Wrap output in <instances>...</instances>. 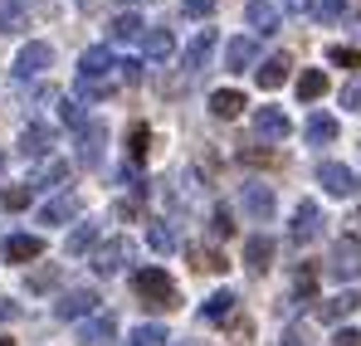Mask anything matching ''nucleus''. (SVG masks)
Returning <instances> with one entry per match:
<instances>
[{
  "label": "nucleus",
  "instance_id": "1",
  "mask_svg": "<svg viewBox=\"0 0 361 346\" xmlns=\"http://www.w3.org/2000/svg\"><path fill=\"white\" fill-rule=\"evenodd\" d=\"M122 73H118V58L108 54V49H88V54L78 58V98H88V103H108L113 93H118Z\"/></svg>",
  "mask_w": 361,
  "mask_h": 346
},
{
  "label": "nucleus",
  "instance_id": "2",
  "mask_svg": "<svg viewBox=\"0 0 361 346\" xmlns=\"http://www.w3.org/2000/svg\"><path fill=\"white\" fill-rule=\"evenodd\" d=\"M132 288H137V297H142L147 307H157V312H171L180 302V292H176V283L166 278V268H137V273H132Z\"/></svg>",
  "mask_w": 361,
  "mask_h": 346
},
{
  "label": "nucleus",
  "instance_id": "3",
  "mask_svg": "<svg viewBox=\"0 0 361 346\" xmlns=\"http://www.w3.org/2000/svg\"><path fill=\"white\" fill-rule=\"evenodd\" d=\"M327 273L342 278V283L361 278V239H337V244H332V254H327Z\"/></svg>",
  "mask_w": 361,
  "mask_h": 346
},
{
  "label": "nucleus",
  "instance_id": "4",
  "mask_svg": "<svg viewBox=\"0 0 361 346\" xmlns=\"http://www.w3.org/2000/svg\"><path fill=\"white\" fill-rule=\"evenodd\" d=\"M49 63H54V49L44 44V39H30L20 54H15V78L25 83V78H39V73H49Z\"/></svg>",
  "mask_w": 361,
  "mask_h": 346
},
{
  "label": "nucleus",
  "instance_id": "5",
  "mask_svg": "<svg viewBox=\"0 0 361 346\" xmlns=\"http://www.w3.org/2000/svg\"><path fill=\"white\" fill-rule=\"evenodd\" d=\"M317 180H322V190H327V195H337V200H352V195H357V171H352V166H342V161H322V166H317Z\"/></svg>",
  "mask_w": 361,
  "mask_h": 346
},
{
  "label": "nucleus",
  "instance_id": "6",
  "mask_svg": "<svg viewBox=\"0 0 361 346\" xmlns=\"http://www.w3.org/2000/svg\"><path fill=\"white\" fill-rule=\"evenodd\" d=\"M240 205L249 220H274V190L259 185V180H244L240 185Z\"/></svg>",
  "mask_w": 361,
  "mask_h": 346
},
{
  "label": "nucleus",
  "instance_id": "7",
  "mask_svg": "<svg viewBox=\"0 0 361 346\" xmlns=\"http://www.w3.org/2000/svg\"><path fill=\"white\" fill-rule=\"evenodd\" d=\"M244 20H249L254 35H274V30L283 25V10H279L274 0H244Z\"/></svg>",
  "mask_w": 361,
  "mask_h": 346
},
{
  "label": "nucleus",
  "instance_id": "8",
  "mask_svg": "<svg viewBox=\"0 0 361 346\" xmlns=\"http://www.w3.org/2000/svg\"><path fill=\"white\" fill-rule=\"evenodd\" d=\"M322 234V210H317V200H302L298 210H293V230H288V239L293 244H312Z\"/></svg>",
  "mask_w": 361,
  "mask_h": 346
},
{
  "label": "nucleus",
  "instance_id": "9",
  "mask_svg": "<svg viewBox=\"0 0 361 346\" xmlns=\"http://www.w3.org/2000/svg\"><path fill=\"white\" fill-rule=\"evenodd\" d=\"M103 142H108V127L103 122H83L78 127V161L83 166H98L103 161Z\"/></svg>",
  "mask_w": 361,
  "mask_h": 346
},
{
  "label": "nucleus",
  "instance_id": "10",
  "mask_svg": "<svg viewBox=\"0 0 361 346\" xmlns=\"http://www.w3.org/2000/svg\"><path fill=\"white\" fill-rule=\"evenodd\" d=\"M254 132L264 137V142H283L288 132H293V122L283 108H254Z\"/></svg>",
  "mask_w": 361,
  "mask_h": 346
},
{
  "label": "nucleus",
  "instance_id": "11",
  "mask_svg": "<svg viewBox=\"0 0 361 346\" xmlns=\"http://www.w3.org/2000/svg\"><path fill=\"white\" fill-rule=\"evenodd\" d=\"M127 259H132V239H127V234H118V239L98 244V254H93V268H98V273H118Z\"/></svg>",
  "mask_w": 361,
  "mask_h": 346
},
{
  "label": "nucleus",
  "instance_id": "12",
  "mask_svg": "<svg viewBox=\"0 0 361 346\" xmlns=\"http://www.w3.org/2000/svg\"><path fill=\"white\" fill-rule=\"evenodd\" d=\"M210 54H215V30L205 25V30H195V39H190V44H185V54H180L185 73H200V68L210 63Z\"/></svg>",
  "mask_w": 361,
  "mask_h": 346
},
{
  "label": "nucleus",
  "instance_id": "13",
  "mask_svg": "<svg viewBox=\"0 0 361 346\" xmlns=\"http://www.w3.org/2000/svg\"><path fill=\"white\" fill-rule=\"evenodd\" d=\"M44 254V239L39 234H10L5 239V264H35Z\"/></svg>",
  "mask_w": 361,
  "mask_h": 346
},
{
  "label": "nucleus",
  "instance_id": "14",
  "mask_svg": "<svg viewBox=\"0 0 361 346\" xmlns=\"http://www.w3.org/2000/svg\"><path fill=\"white\" fill-rule=\"evenodd\" d=\"M113 337H118V317L113 312H93L83 322V346H108Z\"/></svg>",
  "mask_w": 361,
  "mask_h": 346
},
{
  "label": "nucleus",
  "instance_id": "15",
  "mask_svg": "<svg viewBox=\"0 0 361 346\" xmlns=\"http://www.w3.org/2000/svg\"><path fill=\"white\" fill-rule=\"evenodd\" d=\"M73 215H78V195H73V190H63V195H54V200L39 205V225H63V220H73Z\"/></svg>",
  "mask_w": 361,
  "mask_h": 346
},
{
  "label": "nucleus",
  "instance_id": "16",
  "mask_svg": "<svg viewBox=\"0 0 361 346\" xmlns=\"http://www.w3.org/2000/svg\"><path fill=\"white\" fill-rule=\"evenodd\" d=\"M20 152H25V156H49V152H54V132H49L44 122H30V127L20 132Z\"/></svg>",
  "mask_w": 361,
  "mask_h": 346
},
{
  "label": "nucleus",
  "instance_id": "17",
  "mask_svg": "<svg viewBox=\"0 0 361 346\" xmlns=\"http://www.w3.org/2000/svg\"><path fill=\"white\" fill-rule=\"evenodd\" d=\"M63 180H68V161L49 156V161H39V166H35V175H30V190H54V185H63Z\"/></svg>",
  "mask_w": 361,
  "mask_h": 346
},
{
  "label": "nucleus",
  "instance_id": "18",
  "mask_svg": "<svg viewBox=\"0 0 361 346\" xmlns=\"http://www.w3.org/2000/svg\"><path fill=\"white\" fill-rule=\"evenodd\" d=\"M142 44H147V58H157V63H166V58L176 54V35H171L166 25H152V30L142 35Z\"/></svg>",
  "mask_w": 361,
  "mask_h": 346
},
{
  "label": "nucleus",
  "instance_id": "19",
  "mask_svg": "<svg viewBox=\"0 0 361 346\" xmlns=\"http://www.w3.org/2000/svg\"><path fill=\"white\" fill-rule=\"evenodd\" d=\"M54 312H59L63 322H68V317H83V322H88V317L98 312V292H88V288L68 292V297H63V302H59V307H54Z\"/></svg>",
  "mask_w": 361,
  "mask_h": 346
},
{
  "label": "nucleus",
  "instance_id": "20",
  "mask_svg": "<svg viewBox=\"0 0 361 346\" xmlns=\"http://www.w3.org/2000/svg\"><path fill=\"white\" fill-rule=\"evenodd\" d=\"M244 264H249L254 273H264V268L274 264V239H269V234H249V239H244Z\"/></svg>",
  "mask_w": 361,
  "mask_h": 346
},
{
  "label": "nucleus",
  "instance_id": "21",
  "mask_svg": "<svg viewBox=\"0 0 361 346\" xmlns=\"http://www.w3.org/2000/svg\"><path fill=\"white\" fill-rule=\"evenodd\" d=\"M254 58H259V44H254V39H244V35H235V39L225 44V68H230V73H244Z\"/></svg>",
  "mask_w": 361,
  "mask_h": 346
},
{
  "label": "nucleus",
  "instance_id": "22",
  "mask_svg": "<svg viewBox=\"0 0 361 346\" xmlns=\"http://www.w3.org/2000/svg\"><path fill=\"white\" fill-rule=\"evenodd\" d=\"M288 283H293V307L312 302V297H317V268H312V264H298Z\"/></svg>",
  "mask_w": 361,
  "mask_h": 346
},
{
  "label": "nucleus",
  "instance_id": "23",
  "mask_svg": "<svg viewBox=\"0 0 361 346\" xmlns=\"http://www.w3.org/2000/svg\"><path fill=\"white\" fill-rule=\"evenodd\" d=\"M30 30V10L20 0H0V35H25Z\"/></svg>",
  "mask_w": 361,
  "mask_h": 346
},
{
  "label": "nucleus",
  "instance_id": "24",
  "mask_svg": "<svg viewBox=\"0 0 361 346\" xmlns=\"http://www.w3.org/2000/svg\"><path fill=\"white\" fill-rule=\"evenodd\" d=\"M249 103H244V93H235V88H220V93H210V113L220 117V122H230V117H240Z\"/></svg>",
  "mask_w": 361,
  "mask_h": 346
},
{
  "label": "nucleus",
  "instance_id": "25",
  "mask_svg": "<svg viewBox=\"0 0 361 346\" xmlns=\"http://www.w3.org/2000/svg\"><path fill=\"white\" fill-rule=\"evenodd\" d=\"M302 132H307L312 147H327V142H337V117H332V113H312Z\"/></svg>",
  "mask_w": 361,
  "mask_h": 346
},
{
  "label": "nucleus",
  "instance_id": "26",
  "mask_svg": "<svg viewBox=\"0 0 361 346\" xmlns=\"http://www.w3.org/2000/svg\"><path fill=\"white\" fill-rule=\"evenodd\" d=\"M230 312H235V292H230V288L210 292V297L200 302V317H205V322H225Z\"/></svg>",
  "mask_w": 361,
  "mask_h": 346
},
{
  "label": "nucleus",
  "instance_id": "27",
  "mask_svg": "<svg viewBox=\"0 0 361 346\" xmlns=\"http://www.w3.org/2000/svg\"><path fill=\"white\" fill-rule=\"evenodd\" d=\"M357 307H361L357 292H337V297H327V302H322L317 312H322V322H342V317H352Z\"/></svg>",
  "mask_w": 361,
  "mask_h": 346
},
{
  "label": "nucleus",
  "instance_id": "28",
  "mask_svg": "<svg viewBox=\"0 0 361 346\" xmlns=\"http://www.w3.org/2000/svg\"><path fill=\"white\" fill-rule=\"evenodd\" d=\"M108 35H113V39H122V44H127V39H142V35H147V30H142V15H137V10H122V15H113Z\"/></svg>",
  "mask_w": 361,
  "mask_h": 346
},
{
  "label": "nucleus",
  "instance_id": "29",
  "mask_svg": "<svg viewBox=\"0 0 361 346\" xmlns=\"http://www.w3.org/2000/svg\"><path fill=\"white\" fill-rule=\"evenodd\" d=\"M288 68H293V58H288V54L264 58V68H259V83H264V88H279V83L288 78Z\"/></svg>",
  "mask_w": 361,
  "mask_h": 346
},
{
  "label": "nucleus",
  "instance_id": "30",
  "mask_svg": "<svg viewBox=\"0 0 361 346\" xmlns=\"http://www.w3.org/2000/svg\"><path fill=\"white\" fill-rule=\"evenodd\" d=\"M322 88H327L322 68H307V73H298V98H302V103H317V98H322Z\"/></svg>",
  "mask_w": 361,
  "mask_h": 346
},
{
  "label": "nucleus",
  "instance_id": "31",
  "mask_svg": "<svg viewBox=\"0 0 361 346\" xmlns=\"http://www.w3.org/2000/svg\"><path fill=\"white\" fill-rule=\"evenodd\" d=\"M93 244H98V225L88 220V225H78V230L68 234V244H63V249H68V254H88Z\"/></svg>",
  "mask_w": 361,
  "mask_h": 346
},
{
  "label": "nucleus",
  "instance_id": "32",
  "mask_svg": "<svg viewBox=\"0 0 361 346\" xmlns=\"http://www.w3.org/2000/svg\"><path fill=\"white\" fill-rule=\"evenodd\" d=\"M190 268H200V273H225L230 264H225L215 249H190Z\"/></svg>",
  "mask_w": 361,
  "mask_h": 346
},
{
  "label": "nucleus",
  "instance_id": "33",
  "mask_svg": "<svg viewBox=\"0 0 361 346\" xmlns=\"http://www.w3.org/2000/svg\"><path fill=\"white\" fill-rule=\"evenodd\" d=\"M30 205V185H5L0 190V210L5 215H15V210H25Z\"/></svg>",
  "mask_w": 361,
  "mask_h": 346
},
{
  "label": "nucleus",
  "instance_id": "34",
  "mask_svg": "<svg viewBox=\"0 0 361 346\" xmlns=\"http://www.w3.org/2000/svg\"><path fill=\"white\" fill-rule=\"evenodd\" d=\"M166 342H171V337H166V327H152V322H147V327H137V332L127 337V346H166Z\"/></svg>",
  "mask_w": 361,
  "mask_h": 346
},
{
  "label": "nucleus",
  "instance_id": "35",
  "mask_svg": "<svg viewBox=\"0 0 361 346\" xmlns=\"http://www.w3.org/2000/svg\"><path fill=\"white\" fill-rule=\"evenodd\" d=\"M147 142H152V132H147V122H137V127H132V137H127V156H132V166L147 156Z\"/></svg>",
  "mask_w": 361,
  "mask_h": 346
},
{
  "label": "nucleus",
  "instance_id": "36",
  "mask_svg": "<svg viewBox=\"0 0 361 346\" xmlns=\"http://www.w3.org/2000/svg\"><path fill=\"white\" fill-rule=\"evenodd\" d=\"M147 244H152L157 254H171V249H176V230H171V225H152Z\"/></svg>",
  "mask_w": 361,
  "mask_h": 346
},
{
  "label": "nucleus",
  "instance_id": "37",
  "mask_svg": "<svg viewBox=\"0 0 361 346\" xmlns=\"http://www.w3.org/2000/svg\"><path fill=\"white\" fill-rule=\"evenodd\" d=\"M59 117L78 132V127H83V103H78V98H59Z\"/></svg>",
  "mask_w": 361,
  "mask_h": 346
},
{
  "label": "nucleus",
  "instance_id": "38",
  "mask_svg": "<svg viewBox=\"0 0 361 346\" xmlns=\"http://www.w3.org/2000/svg\"><path fill=\"white\" fill-rule=\"evenodd\" d=\"M327 58H332V63H342V68H361V49H347V44H332Z\"/></svg>",
  "mask_w": 361,
  "mask_h": 346
},
{
  "label": "nucleus",
  "instance_id": "39",
  "mask_svg": "<svg viewBox=\"0 0 361 346\" xmlns=\"http://www.w3.org/2000/svg\"><path fill=\"white\" fill-rule=\"evenodd\" d=\"M210 234H215V239H230V234H235V220H230V210H225V205L210 215Z\"/></svg>",
  "mask_w": 361,
  "mask_h": 346
},
{
  "label": "nucleus",
  "instance_id": "40",
  "mask_svg": "<svg viewBox=\"0 0 361 346\" xmlns=\"http://www.w3.org/2000/svg\"><path fill=\"white\" fill-rule=\"evenodd\" d=\"M180 10H185V20H210L215 0H180Z\"/></svg>",
  "mask_w": 361,
  "mask_h": 346
},
{
  "label": "nucleus",
  "instance_id": "41",
  "mask_svg": "<svg viewBox=\"0 0 361 346\" xmlns=\"http://www.w3.org/2000/svg\"><path fill=\"white\" fill-rule=\"evenodd\" d=\"M312 10H317V20H342L347 15V0H317Z\"/></svg>",
  "mask_w": 361,
  "mask_h": 346
},
{
  "label": "nucleus",
  "instance_id": "42",
  "mask_svg": "<svg viewBox=\"0 0 361 346\" xmlns=\"http://www.w3.org/2000/svg\"><path fill=\"white\" fill-rule=\"evenodd\" d=\"M240 161H249V166H279V152H259V147H249V152H240Z\"/></svg>",
  "mask_w": 361,
  "mask_h": 346
},
{
  "label": "nucleus",
  "instance_id": "43",
  "mask_svg": "<svg viewBox=\"0 0 361 346\" xmlns=\"http://www.w3.org/2000/svg\"><path fill=\"white\" fill-rule=\"evenodd\" d=\"M59 283V268H39V273H30V292H44Z\"/></svg>",
  "mask_w": 361,
  "mask_h": 346
},
{
  "label": "nucleus",
  "instance_id": "44",
  "mask_svg": "<svg viewBox=\"0 0 361 346\" xmlns=\"http://www.w3.org/2000/svg\"><path fill=\"white\" fill-rule=\"evenodd\" d=\"M342 108H352V113H361V78H352V83L342 88Z\"/></svg>",
  "mask_w": 361,
  "mask_h": 346
},
{
  "label": "nucleus",
  "instance_id": "45",
  "mask_svg": "<svg viewBox=\"0 0 361 346\" xmlns=\"http://www.w3.org/2000/svg\"><path fill=\"white\" fill-rule=\"evenodd\" d=\"M118 73H122V83H127V88H132V83H142V63H137V58H122Z\"/></svg>",
  "mask_w": 361,
  "mask_h": 346
},
{
  "label": "nucleus",
  "instance_id": "46",
  "mask_svg": "<svg viewBox=\"0 0 361 346\" xmlns=\"http://www.w3.org/2000/svg\"><path fill=\"white\" fill-rule=\"evenodd\" d=\"M332 346H361V332H347V327H342V332L332 337Z\"/></svg>",
  "mask_w": 361,
  "mask_h": 346
},
{
  "label": "nucleus",
  "instance_id": "47",
  "mask_svg": "<svg viewBox=\"0 0 361 346\" xmlns=\"http://www.w3.org/2000/svg\"><path fill=\"white\" fill-rule=\"evenodd\" d=\"M15 312H20V307H15V302H10V297H0V322H10V317H15Z\"/></svg>",
  "mask_w": 361,
  "mask_h": 346
},
{
  "label": "nucleus",
  "instance_id": "48",
  "mask_svg": "<svg viewBox=\"0 0 361 346\" xmlns=\"http://www.w3.org/2000/svg\"><path fill=\"white\" fill-rule=\"evenodd\" d=\"M283 10L288 15H307V0H283Z\"/></svg>",
  "mask_w": 361,
  "mask_h": 346
},
{
  "label": "nucleus",
  "instance_id": "49",
  "mask_svg": "<svg viewBox=\"0 0 361 346\" xmlns=\"http://www.w3.org/2000/svg\"><path fill=\"white\" fill-rule=\"evenodd\" d=\"M0 346H15V342H10V337H0Z\"/></svg>",
  "mask_w": 361,
  "mask_h": 346
},
{
  "label": "nucleus",
  "instance_id": "50",
  "mask_svg": "<svg viewBox=\"0 0 361 346\" xmlns=\"http://www.w3.org/2000/svg\"><path fill=\"white\" fill-rule=\"evenodd\" d=\"M357 225H361V210H357Z\"/></svg>",
  "mask_w": 361,
  "mask_h": 346
}]
</instances>
